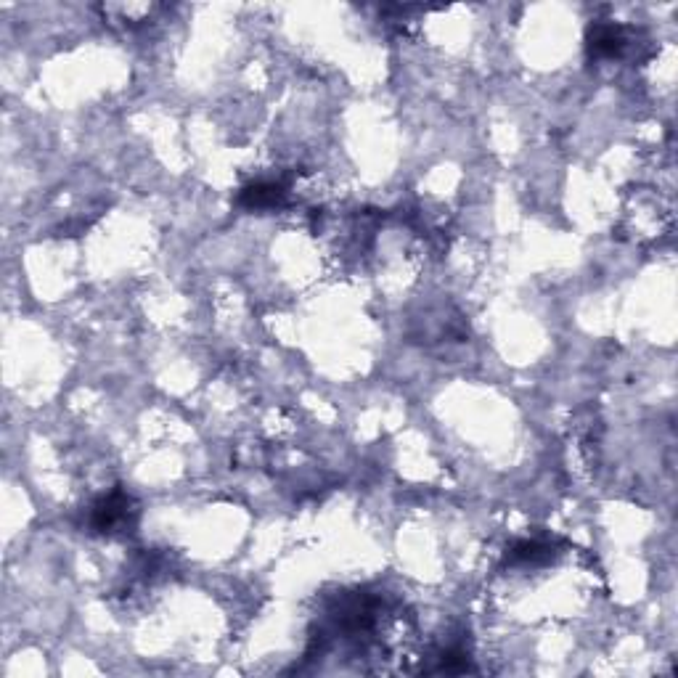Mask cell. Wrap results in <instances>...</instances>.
<instances>
[{"label":"cell","instance_id":"6da1fadb","mask_svg":"<svg viewBox=\"0 0 678 678\" xmlns=\"http://www.w3.org/2000/svg\"><path fill=\"white\" fill-rule=\"evenodd\" d=\"M133 522H136V504H133V498L128 493H122V490H112L109 496L98 498L96 504L91 506V525L93 533L101 535H117L125 533L133 528Z\"/></svg>","mask_w":678,"mask_h":678},{"label":"cell","instance_id":"7a4b0ae2","mask_svg":"<svg viewBox=\"0 0 678 678\" xmlns=\"http://www.w3.org/2000/svg\"><path fill=\"white\" fill-rule=\"evenodd\" d=\"M628 30L620 24L599 22L588 32V53L594 59H615L628 48Z\"/></svg>","mask_w":678,"mask_h":678},{"label":"cell","instance_id":"3957f363","mask_svg":"<svg viewBox=\"0 0 678 678\" xmlns=\"http://www.w3.org/2000/svg\"><path fill=\"white\" fill-rule=\"evenodd\" d=\"M287 199V183L284 181H257L249 183L247 189L239 194V204L249 207V210H271L279 207Z\"/></svg>","mask_w":678,"mask_h":678}]
</instances>
